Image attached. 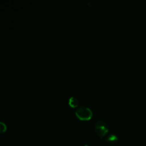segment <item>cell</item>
I'll list each match as a JSON object with an SVG mask.
<instances>
[{
	"mask_svg": "<svg viewBox=\"0 0 146 146\" xmlns=\"http://www.w3.org/2000/svg\"><path fill=\"white\" fill-rule=\"evenodd\" d=\"M75 113L77 117L81 120H88L92 117V111L89 107L85 106L78 107Z\"/></svg>",
	"mask_w": 146,
	"mask_h": 146,
	"instance_id": "1",
	"label": "cell"
},
{
	"mask_svg": "<svg viewBox=\"0 0 146 146\" xmlns=\"http://www.w3.org/2000/svg\"><path fill=\"white\" fill-rule=\"evenodd\" d=\"M94 129L96 134L100 138H103L109 130L107 123L103 120H99L95 123Z\"/></svg>",
	"mask_w": 146,
	"mask_h": 146,
	"instance_id": "2",
	"label": "cell"
},
{
	"mask_svg": "<svg viewBox=\"0 0 146 146\" xmlns=\"http://www.w3.org/2000/svg\"><path fill=\"white\" fill-rule=\"evenodd\" d=\"M106 141L107 143L110 144H116L118 141V137L116 135L114 134L109 135L106 139Z\"/></svg>",
	"mask_w": 146,
	"mask_h": 146,
	"instance_id": "3",
	"label": "cell"
},
{
	"mask_svg": "<svg viewBox=\"0 0 146 146\" xmlns=\"http://www.w3.org/2000/svg\"><path fill=\"white\" fill-rule=\"evenodd\" d=\"M68 104L69 105L74 108V107H76L78 106L79 104V100L78 99V98L75 96H71L69 99H68Z\"/></svg>",
	"mask_w": 146,
	"mask_h": 146,
	"instance_id": "4",
	"label": "cell"
},
{
	"mask_svg": "<svg viewBox=\"0 0 146 146\" xmlns=\"http://www.w3.org/2000/svg\"><path fill=\"white\" fill-rule=\"evenodd\" d=\"M7 130V126L3 122L0 121V133H4Z\"/></svg>",
	"mask_w": 146,
	"mask_h": 146,
	"instance_id": "5",
	"label": "cell"
},
{
	"mask_svg": "<svg viewBox=\"0 0 146 146\" xmlns=\"http://www.w3.org/2000/svg\"><path fill=\"white\" fill-rule=\"evenodd\" d=\"M84 146H88V145H85Z\"/></svg>",
	"mask_w": 146,
	"mask_h": 146,
	"instance_id": "6",
	"label": "cell"
}]
</instances>
